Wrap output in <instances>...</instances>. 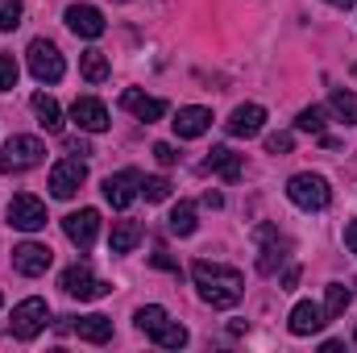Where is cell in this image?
I'll return each mask as SVG.
<instances>
[{"label":"cell","instance_id":"obj_35","mask_svg":"<svg viewBox=\"0 0 357 353\" xmlns=\"http://www.w3.org/2000/svg\"><path fill=\"white\" fill-rule=\"evenodd\" d=\"M67 154H79V158H84V154H91V146L84 137H67Z\"/></svg>","mask_w":357,"mask_h":353},{"label":"cell","instance_id":"obj_20","mask_svg":"<svg viewBox=\"0 0 357 353\" xmlns=\"http://www.w3.org/2000/svg\"><path fill=\"white\" fill-rule=\"evenodd\" d=\"M204 167L216 171L220 179H229V183H237V179H241V154H233L229 146H212L208 158H204Z\"/></svg>","mask_w":357,"mask_h":353},{"label":"cell","instance_id":"obj_27","mask_svg":"<svg viewBox=\"0 0 357 353\" xmlns=\"http://www.w3.org/2000/svg\"><path fill=\"white\" fill-rule=\"evenodd\" d=\"M349 287L345 283H328V295H324V316L328 320H337V316H345V308H349Z\"/></svg>","mask_w":357,"mask_h":353},{"label":"cell","instance_id":"obj_34","mask_svg":"<svg viewBox=\"0 0 357 353\" xmlns=\"http://www.w3.org/2000/svg\"><path fill=\"white\" fill-rule=\"evenodd\" d=\"M154 158H158V163H162V167H175V146H167V142H158V146H154Z\"/></svg>","mask_w":357,"mask_h":353},{"label":"cell","instance_id":"obj_8","mask_svg":"<svg viewBox=\"0 0 357 353\" xmlns=\"http://www.w3.org/2000/svg\"><path fill=\"white\" fill-rule=\"evenodd\" d=\"M84 183H88V163H84V158H63V163L50 171V195H54V200H71Z\"/></svg>","mask_w":357,"mask_h":353},{"label":"cell","instance_id":"obj_2","mask_svg":"<svg viewBox=\"0 0 357 353\" xmlns=\"http://www.w3.org/2000/svg\"><path fill=\"white\" fill-rule=\"evenodd\" d=\"M287 200H291L295 208H303V212H324V208L333 204V191H328V179L324 175L303 171V175H291V183H287Z\"/></svg>","mask_w":357,"mask_h":353},{"label":"cell","instance_id":"obj_13","mask_svg":"<svg viewBox=\"0 0 357 353\" xmlns=\"http://www.w3.org/2000/svg\"><path fill=\"white\" fill-rule=\"evenodd\" d=\"M121 108L125 112H133L137 121H162L167 117V100H158V96H146V91H137V88H125L121 91Z\"/></svg>","mask_w":357,"mask_h":353},{"label":"cell","instance_id":"obj_22","mask_svg":"<svg viewBox=\"0 0 357 353\" xmlns=\"http://www.w3.org/2000/svg\"><path fill=\"white\" fill-rule=\"evenodd\" d=\"M137 241H142V225L137 220H116L112 225V237H108V250L112 254H129Z\"/></svg>","mask_w":357,"mask_h":353},{"label":"cell","instance_id":"obj_28","mask_svg":"<svg viewBox=\"0 0 357 353\" xmlns=\"http://www.w3.org/2000/svg\"><path fill=\"white\" fill-rule=\"evenodd\" d=\"M324 117H328V112H324L320 104H312V108H303V112L295 117V125H299L303 133H316V137H324V125H328Z\"/></svg>","mask_w":357,"mask_h":353},{"label":"cell","instance_id":"obj_25","mask_svg":"<svg viewBox=\"0 0 357 353\" xmlns=\"http://www.w3.org/2000/svg\"><path fill=\"white\" fill-rule=\"evenodd\" d=\"M150 337H154V345H162V350H183V345H187V329L175 324V320H162Z\"/></svg>","mask_w":357,"mask_h":353},{"label":"cell","instance_id":"obj_36","mask_svg":"<svg viewBox=\"0 0 357 353\" xmlns=\"http://www.w3.org/2000/svg\"><path fill=\"white\" fill-rule=\"evenodd\" d=\"M154 266H158V270H178L175 258H167V250H154Z\"/></svg>","mask_w":357,"mask_h":353},{"label":"cell","instance_id":"obj_6","mask_svg":"<svg viewBox=\"0 0 357 353\" xmlns=\"http://www.w3.org/2000/svg\"><path fill=\"white\" fill-rule=\"evenodd\" d=\"M46 320H50V308H46V299H21V303L13 308V337H21V341H33V337L46 329Z\"/></svg>","mask_w":357,"mask_h":353},{"label":"cell","instance_id":"obj_3","mask_svg":"<svg viewBox=\"0 0 357 353\" xmlns=\"http://www.w3.org/2000/svg\"><path fill=\"white\" fill-rule=\"evenodd\" d=\"M42 158H46V146H42L38 137L17 133V137H8L4 150H0V171H4V175H21V171L38 167Z\"/></svg>","mask_w":357,"mask_h":353},{"label":"cell","instance_id":"obj_9","mask_svg":"<svg viewBox=\"0 0 357 353\" xmlns=\"http://www.w3.org/2000/svg\"><path fill=\"white\" fill-rule=\"evenodd\" d=\"M258 270L262 274H274L278 266H282V258H287V250H291V241L274 229V225H258Z\"/></svg>","mask_w":357,"mask_h":353},{"label":"cell","instance_id":"obj_7","mask_svg":"<svg viewBox=\"0 0 357 353\" xmlns=\"http://www.w3.org/2000/svg\"><path fill=\"white\" fill-rule=\"evenodd\" d=\"M59 287L71 295V299H100V295H108L112 287L108 283H100V278H91L88 262H75L63 270V278H59Z\"/></svg>","mask_w":357,"mask_h":353},{"label":"cell","instance_id":"obj_33","mask_svg":"<svg viewBox=\"0 0 357 353\" xmlns=\"http://www.w3.org/2000/svg\"><path fill=\"white\" fill-rule=\"evenodd\" d=\"M291 146H295L291 133H270L266 137V154H291Z\"/></svg>","mask_w":357,"mask_h":353},{"label":"cell","instance_id":"obj_16","mask_svg":"<svg viewBox=\"0 0 357 353\" xmlns=\"http://www.w3.org/2000/svg\"><path fill=\"white\" fill-rule=\"evenodd\" d=\"M324 324H328V316H324V308H320V303L303 299V303H295V308H291V333H295V337H312V333H320Z\"/></svg>","mask_w":357,"mask_h":353},{"label":"cell","instance_id":"obj_41","mask_svg":"<svg viewBox=\"0 0 357 353\" xmlns=\"http://www.w3.org/2000/svg\"><path fill=\"white\" fill-rule=\"evenodd\" d=\"M324 4H333V8H354L357 0H324Z\"/></svg>","mask_w":357,"mask_h":353},{"label":"cell","instance_id":"obj_40","mask_svg":"<svg viewBox=\"0 0 357 353\" xmlns=\"http://www.w3.org/2000/svg\"><path fill=\"white\" fill-rule=\"evenodd\" d=\"M341 350H345L341 341H324V345H320V353H341Z\"/></svg>","mask_w":357,"mask_h":353},{"label":"cell","instance_id":"obj_18","mask_svg":"<svg viewBox=\"0 0 357 353\" xmlns=\"http://www.w3.org/2000/svg\"><path fill=\"white\" fill-rule=\"evenodd\" d=\"M67 25H71V33H79V38H100V33H104V13H100L96 4H71V8H67Z\"/></svg>","mask_w":357,"mask_h":353},{"label":"cell","instance_id":"obj_5","mask_svg":"<svg viewBox=\"0 0 357 353\" xmlns=\"http://www.w3.org/2000/svg\"><path fill=\"white\" fill-rule=\"evenodd\" d=\"M8 225L13 229H21V233H38V229H46V204L38 200V195H13L8 200Z\"/></svg>","mask_w":357,"mask_h":353},{"label":"cell","instance_id":"obj_42","mask_svg":"<svg viewBox=\"0 0 357 353\" xmlns=\"http://www.w3.org/2000/svg\"><path fill=\"white\" fill-rule=\"evenodd\" d=\"M0 308H4V295H0Z\"/></svg>","mask_w":357,"mask_h":353},{"label":"cell","instance_id":"obj_10","mask_svg":"<svg viewBox=\"0 0 357 353\" xmlns=\"http://www.w3.org/2000/svg\"><path fill=\"white\" fill-rule=\"evenodd\" d=\"M54 262V250L50 246H38V241H21L17 250H13V270L17 274H25V278H38V274H46Z\"/></svg>","mask_w":357,"mask_h":353},{"label":"cell","instance_id":"obj_31","mask_svg":"<svg viewBox=\"0 0 357 353\" xmlns=\"http://www.w3.org/2000/svg\"><path fill=\"white\" fill-rule=\"evenodd\" d=\"M21 25V0H0V29H17Z\"/></svg>","mask_w":357,"mask_h":353},{"label":"cell","instance_id":"obj_23","mask_svg":"<svg viewBox=\"0 0 357 353\" xmlns=\"http://www.w3.org/2000/svg\"><path fill=\"white\" fill-rule=\"evenodd\" d=\"M167 225H171V233L175 237H191L195 233V204H187V200H178L175 208H171V216H167Z\"/></svg>","mask_w":357,"mask_h":353},{"label":"cell","instance_id":"obj_29","mask_svg":"<svg viewBox=\"0 0 357 353\" xmlns=\"http://www.w3.org/2000/svg\"><path fill=\"white\" fill-rule=\"evenodd\" d=\"M142 195H146V204H162V200H171V179L146 175L142 179Z\"/></svg>","mask_w":357,"mask_h":353},{"label":"cell","instance_id":"obj_24","mask_svg":"<svg viewBox=\"0 0 357 353\" xmlns=\"http://www.w3.org/2000/svg\"><path fill=\"white\" fill-rule=\"evenodd\" d=\"M328 108L345 121V125H357V91L349 88H337L333 96H328Z\"/></svg>","mask_w":357,"mask_h":353},{"label":"cell","instance_id":"obj_30","mask_svg":"<svg viewBox=\"0 0 357 353\" xmlns=\"http://www.w3.org/2000/svg\"><path fill=\"white\" fill-rule=\"evenodd\" d=\"M162 320H167V308H158V303H150V308H137V312H133V324H137L142 333H154Z\"/></svg>","mask_w":357,"mask_h":353},{"label":"cell","instance_id":"obj_37","mask_svg":"<svg viewBox=\"0 0 357 353\" xmlns=\"http://www.w3.org/2000/svg\"><path fill=\"white\" fill-rule=\"evenodd\" d=\"M345 246L357 254V220H349V225H345Z\"/></svg>","mask_w":357,"mask_h":353},{"label":"cell","instance_id":"obj_11","mask_svg":"<svg viewBox=\"0 0 357 353\" xmlns=\"http://www.w3.org/2000/svg\"><path fill=\"white\" fill-rule=\"evenodd\" d=\"M63 233H67V241H71V246L88 250L91 241H96V233H100V212H96V208L67 212V216H63Z\"/></svg>","mask_w":357,"mask_h":353},{"label":"cell","instance_id":"obj_14","mask_svg":"<svg viewBox=\"0 0 357 353\" xmlns=\"http://www.w3.org/2000/svg\"><path fill=\"white\" fill-rule=\"evenodd\" d=\"M71 121L84 129V133H104L108 129V108L96 100V96H79L71 104Z\"/></svg>","mask_w":357,"mask_h":353},{"label":"cell","instance_id":"obj_26","mask_svg":"<svg viewBox=\"0 0 357 353\" xmlns=\"http://www.w3.org/2000/svg\"><path fill=\"white\" fill-rule=\"evenodd\" d=\"M79 71H84L88 84H104V80H108V59H104V50H84Z\"/></svg>","mask_w":357,"mask_h":353},{"label":"cell","instance_id":"obj_38","mask_svg":"<svg viewBox=\"0 0 357 353\" xmlns=\"http://www.w3.org/2000/svg\"><path fill=\"white\" fill-rule=\"evenodd\" d=\"M295 283H299V266H291V270H287V274H282V291H291V287H295Z\"/></svg>","mask_w":357,"mask_h":353},{"label":"cell","instance_id":"obj_1","mask_svg":"<svg viewBox=\"0 0 357 353\" xmlns=\"http://www.w3.org/2000/svg\"><path fill=\"white\" fill-rule=\"evenodd\" d=\"M191 278H195V287H199V299L212 303V308H237L241 295H245V278H241V270H233V266L199 258V262H191Z\"/></svg>","mask_w":357,"mask_h":353},{"label":"cell","instance_id":"obj_15","mask_svg":"<svg viewBox=\"0 0 357 353\" xmlns=\"http://www.w3.org/2000/svg\"><path fill=\"white\" fill-rule=\"evenodd\" d=\"M262 125H266V108H262V104H241V108H233V117L225 121V129H229L233 137H258Z\"/></svg>","mask_w":357,"mask_h":353},{"label":"cell","instance_id":"obj_17","mask_svg":"<svg viewBox=\"0 0 357 353\" xmlns=\"http://www.w3.org/2000/svg\"><path fill=\"white\" fill-rule=\"evenodd\" d=\"M71 324V333H79V341H91V345H104V341H112V320L108 316H100V312H91V316H67Z\"/></svg>","mask_w":357,"mask_h":353},{"label":"cell","instance_id":"obj_32","mask_svg":"<svg viewBox=\"0 0 357 353\" xmlns=\"http://www.w3.org/2000/svg\"><path fill=\"white\" fill-rule=\"evenodd\" d=\"M13 88H17V63H13V54L0 50V91H13Z\"/></svg>","mask_w":357,"mask_h":353},{"label":"cell","instance_id":"obj_12","mask_svg":"<svg viewBox=\"0 0 357 353\" xmlns=\"http://www.w3.org/2000/svg\"><path fill=\"white\" fill-rule=\"evenodd\" d=\"M137 195H142V175H137V171H116V175L104 179V200H108L112 208L125 212Z\"/></svg>","mask_w":357,"mask_h":353},{"label":"cell","instance_id":"obj_4","mask_svg":"<svg viewBox=\"0 0 357 353\" xmlns=\"http://www.w3.org/2000/svg\"><path fill=\"white\" fill-rule=\"evenodd\" d=\"M25 54H29V71H33V80H38V84H59V80H63L67 63H63V54H59V46H54V42L33 38Z\"/></svg>","mask_w":357,"mask_h":353},{"label":"cell","instance_id":"obj_43","mask_svg":"<svg viewBox=\"0 0 357 353\" xmlns=\"http://www.w3.org/2000/svg\"><path fill=\"white\" fill-rule=\"evenodd\" d=\"M354 341H357V333H354Z\"/></svg>","mask_w":357,"mask_h":353},{"label":"cell","instance_id":"obj_39","mask_svg":"<svg viewBox=\"0 0 357 353\" xmlns=\"http://www.w3.org/2000/svg\"><path fill=\"white\" fill-rule=\"evenodd\" d=\"M204 204H208V208H220V204H225V195H220V191H208V195H204Z\"/></svg>","mask_w":357,"mask_h":353},{"label":"cell","instance_id":"obj_19","mask_svg":"<svg viewBox=\"0 0 357 353\" xmlns=\"http://www.w3.org/2000/svg\"><path fill=\"white\" fill-rule=\"evenodd\" d=\"M171 125H175L178 137H199V133H208V125H212V112H208V108H199V104H191V108H178Z\"/></svg>","mask_w":357,"mask_h":353},{"label":"cell","instance_id":"obj_21","mask_svg":"<svg viewBox=\"0 0 357 353\" xmlns=\"http://www.w3.org/2000/svg\"><path fill=\"white\" fill-rule=\"evenodd\" d=\"M29 104H33V112H38V125H42L46 133H59V129H63V108H59V100H54V96L38 91Z\"/></svg>","mask_w":357,"mask_h":353}]
</instances>
